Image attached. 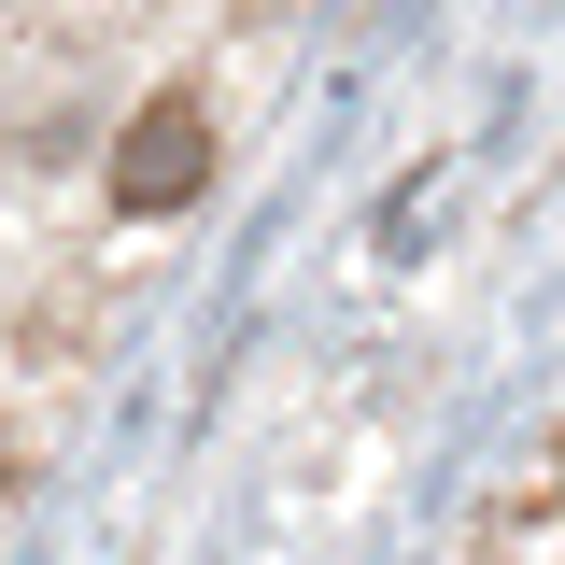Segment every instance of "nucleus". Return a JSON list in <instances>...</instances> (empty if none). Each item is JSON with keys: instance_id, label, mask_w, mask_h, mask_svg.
I'll return each instance as SVG.
<instances>
[{"instance_id": "f257e3e1", "label": "nucleus", "mask_w": 565, "mask_h": 565, "mask_svg": "<svg viewBox=\"0 0 565 565\" xmlns=\"http://www.w3.org/2000/svg\"><path fill=\"white\" fill-rule=\"evenodd\" d=\"M212 184V114L199 99H141V128L114 141V199L128 212H184Z\"/></svg>"}]
</instances>
